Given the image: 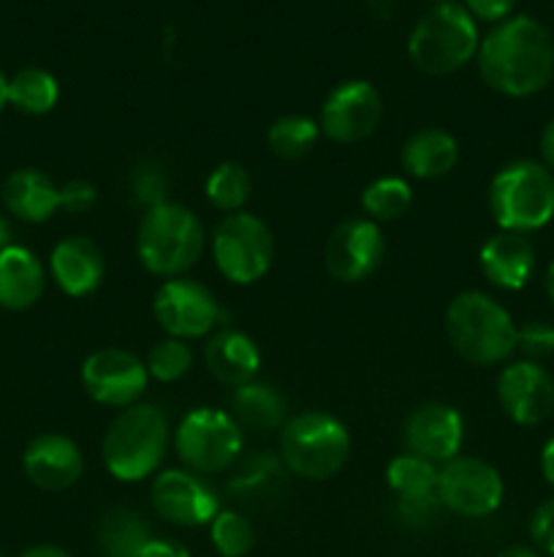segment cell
<instances>
[{
    "instance_id": "cell-28",
    "label": "cell",
    "mask_w": 554,
    "mask_h": 557,
    "mask_svg": "<svg viewBox=\"0 0 554 557\" xmlns=\"http://www.w3.org/2000/svg\"><path fill=\"white\" fill-rule=\"evenodd\" d=\"M60 85L49 71L22 69L9 79V103L22 114H47L58 107Z\"/></svg>"
},
{
    "instance_id": "cell-34",
    "label": "cell",
    "mask_w": 554,
    "mask_h": 557,
    "mask_svg": "<svg viewBox=\"0 0 554 557\" xmlns=\"http://www.w3.org/2000/svg\"><path fill=\"white\" fill-rule=\"evenodd\" d=\"M280 476H282L280 457H275L272 451H255L250 460H244L242 466L237 468V473L231 476L228 487H231V493H239V495L261 493V490L275 484Z\"/></svg>"
},
{
    "instance_id": "cell-5",
    "label": "cell",
    "mask_w": 554,
    "mask_h": 557,
    "mask_svg": "<svg viewBox=\"0 0 554 557\" xmlns=\"http://www.w3.org/2000/svg\"><path fill=\"white\" fill-rule=\"evenodd\" d=\"M489 212L503 232L543 228L554 218V172L530 158L503 166L489 183Z\"/></svg>"
},
{
    "instance_id": "cell-38",
    "label": "cell",
    "mask_w": 554,
    "mask_h": 557,
    "mask_svg": "<svg viewBox=\"0 0 554 557\" xmlns=\"http://www.w3.org/2000/svg\"><path fill=\"white\" fill-rule=\"evenodd\" d=\"M98 201L96 185L87 180H71L60 188V210L71 212V215H81V212L92 210Z\"/></svg>"
},
{
    "instance_id": "cell-19",
    "label": "cell",
    "mask_w": 554,
    "mask_h": 557,
    "mask_svg": "<svg viewBox=\"0 0 554 557\" xmlns=\"http://www.w3.org/2000/svg\"><path fill=\"white\" fill-rule=\"evenodd\" d=\"M478 267L492 286L503 292H519L536 272V248L525 234L500 228L478 250Z\"/></svg>"
},
{
    "instance_id": "cell-24",
    "label": "cell",
    "mask_w": 554,
    "mask_h": 557,
    "mask_svg": "<svg viewBox=\"0 0 554 557\" xmlns=\"http://www.w3.org/2000/svg\"><path fill=\"white\" fill-rule=\"evenodd\" d=\"M459 145L443 128H421L402 147V166L416 180H440L454 172Z\"/></svg>"
},
{
    "instance_id": "cell-8",
    "label": "cell",
    "mask_w": 554,
    "mask_h": 557,
    "mask_svg": "<svg viewBox=\"0 0 554 557\" xmlns=\"http://www.w3.org/2000/svg\"><path fill=\"white\" fill-rule=\"evenodd\" d=\"M174 449L188 471H228L242 455V428L231 413L217 408H193L185 413L174 433Z\"/></svg>"
},
{
    "instance_id": "cell-43",
    "label": "cell",
    "mask_w": 554,
    "mask_h": 557,
    "mask_svg": "<svg viewBox=\"0 0 554 557\" xmlns=\"http://www.w3.org/2000/svg\"><path fill=\"white\" fill-rule=\"evenodd\" d=\"M20 557H71L65 549L54 547V544H38V547L25 549Z\"/></svg>"
},
{
    "instance_id": "cell-30",
    "label": "cell",
    "mask_w": 554,
    "mask_h": 557,
    "mask_svg": "<svg viewBox=\"0 0 554 557\" xmlns=\"http://www.w3.org/2000/svg\"><path fill=\"white\" fill-rule=\"evenodd\" d=\"M320 134V125L313 123L304 114H282L266 131V141H269V150L277 158H286V161H299V158L307 156L315 147Z\"/></svg>"
},
{
    "instance_id": "cell-25",
    "label": "cell",
    "mask_w": 554,
    "mask_h": 557,
    "mask_svg": "<svg viewBox=\"0 0 554 557\" xmlns=\"http://www.w3.org/2000/svg\"><path fill=\"white\" fill-rule=\"evenodd\" d=\"M231 411L239 428L244 424V428L259 430V433H272V430L286 424V397L266 381L253 379L234 389Z\"/></svg>"
},
{
    "instance_id": "cell-29",
    "label": "cell",
    "mask_w": 554,
    "mask_h": 557,
    "mask_svg": "<svg viewBox=\"0 0 554 557\" xmlns=\"http://www.w3.org/2000/svg\"><path fill=\"white\" fill-rule=\"evenodd\" d=\"M250 190H253V180L250 172L242 163L226 161L217 169H212V174L206 177L204 194L210 199V205L215 210L234 215V212H242L244 201L250 199Z\"/></svg>"
},
{
    "instance_id": "cell-14",
    "label": "cell",
    "mask_w": 554,
    "mask_h": 557,
    "mask_svg": "<svg viewBox=\"0 0 554 557\" xmlns=\"http://www.w3.org/2000/svg\"><path fill=\"white\" fill-rule=\"evenodd\" d=\"M386 256L383 232L369 218L342 221L324 245V264L335 281L362 283L378 272Z\"/></svg>"
},
{
    "instance_id": "cell-35",
    "label": "cell",
    "mask_w": 554,
    "mask_h": 557,
    "mask_svg": "<svg viewBox=\"0 0 554 557\" xmlns=\"http://www.w3.org/2000/svg\"><path fill=\"white\" fill-rule=\"evenodd\" d=\"M172 185L166 169L155 161H144L141 166L134 169V177H130V194L139 207L152 210V207L163 205L166 201V190Z\"/></svg>"
},
{
    "instance_id": "cell-32",
    "label": "cell",
    "mask_w": 554,
    "mask_h": 557,
    "mask_svg": "<svg viewBox=\"0 0 554 557\" xmlns=\"http://www.w3.org/2000/svg\"><path fill=\"white\" fill-rule=\"evenodd\" d=\"M210 539L223 557H244L253 549L255 531L237 511H217L210 522Z\"/></svg>"
},
{
    "instance_id": "cell-21",
    "label": "cell",
    "mask_w": 554,
    "mask_h": 557,
    "mask_svg": "<svg viewBox=\"0 0 554 557\" xmlns=\"http://www.w3.org/2000/svg\"><path fill=\"white\" fill-rule=\"evenodd\" d=\"M47 272L38 256L22 245L0 250V308L27 310L41 299Z\"/></svg>"
},
{
    "instance_id": "cell-36",
    "label": "cell",
    "mask_w": 554,
    "mask_h": 557,
    "mask_svg": "<svg viewBox=\"0 0 554 557\" xmlns=\"http://www.w3.org/2000/svg\"><path fill=\"white\" fill-rule=\"evenodd\" d=\"M516 351L530 362H541V359L554 354V326L549 321H527V324L516 326Z\"/></svg>"
},
{
    "instance_id": "cell-44",
    "label": "cell",
    "mask_w": 554,
    "mask_h": 557,
    "mask_svg": "<svg viewBox=\"0 0 554 557\" xmlns=\"http://www.w3.org/2000/svg\"><path fill=\"white\" fill-rule=\"evenodd\" d=\"M494 557H541L536 553V549H530V547H508V549H503V553H498Z\"/></svg>"
},
{
    "instance_id": "cell-15",
    "label": "cell",
    "mask_w": 554,
    "mask_h": 557,
    "mask_svg": "<svg viewBox=\"0 0 554 557\" xmlns=\"http://www.w3.org/2000/svg\"><path fill=\"white\" fill-rule=\"evenodd\" d=\"M498 403L521 428L543 424L554 413V379L541 362H508L498 375Z\"/></svg>"
},
{
    "instance_id": "cell-23",
    "label": "cell",
    "mask_w": 554,
    "mask_h": 557,
    "mask_svg": "<svg viewBox=\"0 0 554 557\" xmlns=\"http://www.w3.org/2000/svg\"><path fill=\"white\" fill-rule=\"evenodd\" d=\"M3 205L25 223H43L60 210V188L38 169H16L3 183Z\"/></svg>"
},
{
    "instance_id": "cell-6",
    "label": "cell",
    "mask_w": 554,
    "mask_h": 557,
    "mask_svg": "<svg viewBox=\"0 0 554 557\" xmlns=\"http://www.w3.org/2000/svg\"><path fill=\"white\" fill-rule=\"evenodd\" d=\"M478 25L465 5H432L407 38V58L421 74L449 76L478 54Z\"/></svg>"
},
{
    "instance_id": "cell-31",
    "label": "cell",
    "mask_w": 554,
    "mask_h": 557,
    "mask_svg": "<svg viewBox=\"0 0 554 557\" xmlns=\"http://www.w3.org/2000/svg\"><path fill=\"white\" fill-rule=\"evenodd\" d=\"M413 190L402 177H380L362 194V207L369 221H396L411 210Z\"/></svg>"
},
{
    "instance_id": "cell-16",
    "label": "cell",
    "mask_w": 554,
    "mask_h": 557,
    "mask_svg": "<svg viewBox=\"0 0 554 557\" xmlns=\"http://www.w3.org/2000/svg\"><path fill=\"white\" fill-rule=\"evenodd\" d=\"M150 500L163 520L182 528L206 525L221 511L215 490L193 471H179V468L158 473L150 487Z\"/></svg>"
},
{
    "instance_id": "cell-41",
    "label": "cell",
    "mask_w": 554,
    "mask_h": 557,
    "mask_svg": "<svg viewBox=\"0 0 554 557\" xmlns=\"http://www.w3.org/2000/svg\"><path fill=\"white\" fill-rule=\"evenodd\" d=\"M541 158H543V166L554 172V117L549 120L546 128H543L541 134Z\"/></svg>"
},
{
    "instance_id": "cell-27",
    "label": "cell",
    "mask_w": 554,
    "mask_h": 557,
    "mask_svg": "<svg viewBox=\"0 0 554 557\" xmlns=\"http://www.w3.org/2000/svg\"><path fill=\"white\" fill-rule=\"evenodd\" d=\"M438 468L416 455H400L386 468V482L394 490L400 504L438 498Z\"/></svg>"
},
{
    "instance_id": "cell-2",
    "label": "cell",
    "mask_w": 554,
    "mask_h": 557,
    "mask_svg": "<svg viewBox=\"0 0 554 557\" xmlns=\"http://www.w3.org/2000/svg\"><path fill=\"white\" fill-rule=\"evenodd\" d=\"M445 337L465 362L500 364L516 351V324L508 310L483 292H462L445 308Z\"/></svg>"
},
{
    "instance_id": "cell-13",
    "label": "cell",
    "mask_w": 554,
    "mask_h": 557,
    "mask_svg": "<svg viewBox=\"0 0 554 557\" xmlns=\"http://www.w3.org/2000/svg\"><path fill=\"white\" fill-rule=\"evenodd\" d=\"M147 364L125 348H98L81 364V386L96 403L109 408H130L144 395Z\"/></svg>"
},
{
    "instance_id": "cell-9",
    "label": "cell",
    "mask_w": 554,
    "mask_h": 557,
    "mask_svg": "<svg viewBox=\"0 0 554 557\" xmlns=\"http://www.w3.org/2000/svg\"><path fill=\"white\" fill-rule=\"evenodd\" d=\"M212 259L226 281L250 286L272 270L275 237L261 218L250 212H234L215 226Z\"/></svg>"
},
{
    "instance_id": "cell-10",
    "label": "cell",
    "mask_w": 554,
    "mask_h": 557,
    "mask_svg": "<svg viewBox=\"0 0 554 557\" xmlns=\"http://www.w3.org/2000/svg\"><path fill=\"white\" fill-rule=\"evenodd\" d=\"M505 495L503 476L481 457H454L438 473L440 506L459 517H489L500 509Z\"/></svg>"
},
{
    "instance_id": "cell-3",
    "label": "cell",
    "mask_w": 554,
    "mask_h": 557,
    "mask_svg": "<svg viewBox=\"0 0 554 557\" xmlns=\"http://www.w3.org/2000/svg\"><path fill=\"white\" fill-rule=\"evenodd\" d=\"M206 232L196 212L177 201H163L144 212L136 232V253L141 267L158 277H182L201 259Z\"/></svg>"
},
{
    "instance_id": "cell-37",
    "label": "cell",
    "mask_w": 554,
    "mask_h": 557,
    "mask_svg": "<svg viewBox=\"0 0 554 557\" xmlns=\"http://www.w3.org/2000/svg\"><path fill=\"white\" fill-rule=\"evenodd\" d=\"M530 539L543 555L554 557V498L543 500L530 517Z\"/></svg>"
},
{
    "instance_id": "cell-40",
    "label": "cell",
    "mask_w": 554,
    "mask_h": 557,
    "mask_svg": "<svg viewBox=\"0 0 554 557\" xmlns=\"http://www.w3.org/2000/svg\"><path fill=\"white\" fill-rule=\"evenodd\" d=\"M141 557H190L188 547L179 542H174V539H150V544L144 547V553Z\"/></svg>"
},
{
    "instance_id": "cell-4",
    "label": "cell",
    "mask_w": 554,
    "mask_h": 557,
    "mask_svg": "<svg viewBox=\"0 0 554 557\" xmlns=\"http://www.w3.org/2000/svg\"><path fill=\"white\" fill-rule=\"evenodd\" d=\"M168 449V419L152 403L123 408L103 435L101 457L117 482L152 476Z\"/></svg>"
},
{
    "instance_id": "cell-22",
    "label": "cell",
    "mask_w": 554,
    "mask_h": 557,
    "mask_svg": "<svg viewBox=\"0 0 554 557\" xmlns=\"http://www.w3.org/2000/svg\"><path fill=\"white\" fill-rule=\"evenodd\" d=\"M204 359L210 373L226 386H242L255 379L261 368L259 346L244 332L221 330L206 341Z\"/></svg>"
},
{
    "instance_id": "cell-1",
    "label": "cell",
    "mask_w": 554,
    "mask_h": 557,
    "mask_svg": "<svg viewBox=\"0 0 554 557\" xmlns=\"http://www.w3.org/2000/svg\"><path fill=\"white\" fill-rule=\"evenodd\" d=\"M478 74L483 85L508 98L541 92L554 76V38L532 16H508L478 44Z\"/></svg>"
},
{
    "instance_id": "cell-12",
    "label": "cell",
    "mask_w": 554,
    "mask_h": 557,
    "mask_svg": "<svg viewBox=\"0 0 554 557\" xmlns=\"http://www.w3.org/2000/svg\"><path fill=\"white\" fill-rule=\"evenodd\" d=\"M383 120V98L369 82L351 79L337 85L320 107V134L337 145L369 139Z\"/></svg>"
},
{
    "instance_id": "cell-33",
    "label": "cell",
    "mask_w": 554,
    "mask_h": 557,
    "mask_svg": "<svg viewBox=\"0 0 554 557\" xmlns=\"http://www.w3.org/2000/svg\"><path fill=\"white\" fill-rule=\"evenodd\" d=\"M147 373L152 375L161 384H172V381H179L193 364V351L185 341H177V337H166V341L155 343L152 351L147 354Z\"/></svg>"
},
{
    "instance_id": "cell-26",
    "label": "cell",
    "mask_w": 554,
    "mask_h": 557,
    "mask_svg": "<svg viewBox=\"0 0 554 557\" xmlns=\"http://www.w3.org/2000/svg\"><path fill=\"white\" fill-rule=\"evenodd\" d=\"M152 531L134 509H112L98 520L96 542L103 557H141Z\"/></svg>"
},
{
    "instance_id": "cell-39",
    "label": "cell",
    "mask_w": 554,
    "mask_h": 557,
    "mask_svg": "<svg viewBox=\"0 0 554 557\" xmlns=\"http://www.w3.org/2000/svg\"><path fill=\"white\" fill-rule=\"evenodd\" d=\"M516 3H519V0H465V9L473 20L500 25V22H505L514 14Z\"/></svg>"
},
{
    "instance_id": "cell-17",
    "label": "cell",
    "mask_w": 554,
    "mask_h": 557,
    "mask_svg": "<svg viewBox=\"0 0 554 557\" xmlns=\"http://www.w3.org/2000/svg\"><path fill=\"white\" fill-rule=\"evenodd\" d=\"M462 441H465V419L445 403H424L405 422L407 451L432 466H445L459 457Z\"/></svg>"
},
{
    "instance_id": "cell-48",
    "label": "cell",
    "mask_w": 554,
    "mask_h": 557,
    "mask_svg": "<svg viewBox=\"0 0 554 557\" xmlns=\"http://www.w3.org/2000/svg\"><path fill=\"white\" fill-rule=\"evenodd\" d=\"M435 5H440V3H454V0H432Z\"/></svg>"
},
{
    "instance_id": "cell-45",
    "label": "cell",
    "mask_w": 554,
    "mask_h": 557,
    "mask_svg": "<svg viewBox=\"0 0 554 557\" xmlns=\"http://www.w3.org/2000/svg\"><path fill=\"white\" fill-rule=\"evenodd\" d=\"M543 288H546L549 302L554 305V261L546 267V275H543Z\"/></svg>"
},
{
    "instance_id": "cell-20",
    "label": "cell",
    "mask_w": 554,
    "mask_h": 557,
    "mask_svg": "<svg viewBox=\"0 0 554 557\" xmlns=\"http://www.w3.org/2000/svg\"><path fill=\"white\" fill-rule=\"evenodd\" d=\"M49 272L68 297H87L96 292L106 272L101 248L87 237L60 239L49 256Z\"/></svg>"
},
{
    "instance_id": "cell-49",
    "label": "cell",
    "mask_w": 554,
    "mask_h": 557,
    "mask_svg": "<svg viewBox=\"0 0 554 557\" xmlns=\"http://www.w3.org/2000/svg\"><path fill=\"white\" fill-rule=\"evenodd\" d=\"M0 557H5V555H3V553H0Z\"/></svg>"
},
{
    "instance_id": "cell-18",
    "label": "cell",
    "mask_w": 554,
    "mask_h": 557,
    "mask_svg": "<svg viewBox=\"0 0 554 557\" xmlns=\"http://www.w3.org/2000/svg\"><path fill=\"white\" fill-rule=\"evenodd\" d=\"M22 468L30 484L47 493H63L74 487L85 471V457L79 446L60 433H43L30 441L22 457Z\"/></svg>"
},
{
    "instance_id": "cell-46",
    "label": "cell",
    "mask_w": 554,
    "mask_h": 557,
    "mask_svg": "<svg viewBox=\"0 0 554 557\" xmlns=\"http://www.w3.org/2000/svg\"><path fill=\"white\" fill-rule=\"evenodd\" d=\"M11 245V226L3 215H0V250H5Z\"/></svg>"
},
{
    "instance_id": "cell-7",
    "label": "cell",
    "mask_w": 554,
    "mask_h": 557,
    "mask_svg": "<svg viewBox=\"0 0 554 557\" xmlns=\"http://www.w3.org/2000/svg\"><path fill=\"white\" fill-rule=\"evenodd\" d=\"M351 457V435L337 417L326 411H304L288 419L280 430V460L293 476L324 482L340 473Z\"/></svg>"
},
{
    "instance_id": "cell-42",
    "label": "cell",
    "mask_w": 554,
    "mask_h": 557,
    "mask_svg": "<svg viewBox=\"0 0 554 557\" xmlns=\"http://www.w3.org/2000/svg\"><path fill=\"white\" fill-rule=\"evenodd\" d=\"M541 473H543V479H546L549 487L554 490V435L546 441V444H543V449H541Z\"/></svg>"
},
{
    "instance_id": "cell-11",
    "label": "cell",
    "mask_w": 554,
    "mask_h": 557,
    "mask_svg": "<svg viewBox=\"0 0 554 557\" xmlns=\"http://www.w3.org/2000/svg\"><path fill=\"white\" fill-rule=\"evenodd\" d=\"M152 313L161 330L177 341L210 335L212 326L221 319L215 297L210 288L190 277H172L161 283L152 299Z\"/></svg>"
},
{
    "instance_id": "cell-47",
    "label": "cell",
    "mask_w": 554,
    "mask_h": 557,
    "mask_svg": "<svg viewBox=\"0 0 554 557\" xmlns=\"http://www.w3.org/2000/svg\"><path fill=\"white\" fill-rule=\"evenodd\" d=\"M5 103H9V79L0 74V112H3Z\"/></svg>"
}]
</instances>
